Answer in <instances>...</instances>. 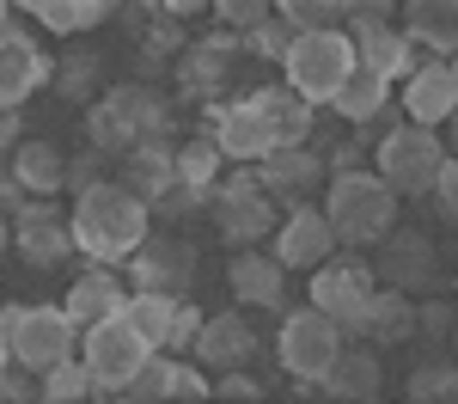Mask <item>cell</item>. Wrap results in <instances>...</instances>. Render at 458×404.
I'll use <instances>...</instances> for the list:
<instances>
[{
	"label": "cell",
	"instance_id": "obj_43",
	"mask_svg": "<svg viewBox=\"0 0 458 404\" xmlns=\"http://www.w3.org/2000/svg\"><path fill=\"white\" fill-rule=\"evenodd\" d=\"M202 325H208V319H202V313H196L190 300H177V325H172V343H165V349H196Z\"/></svg>",
	"mask_w": 458,
	"mask_h": 404
},
{
	"label": "cell",
	"instance_id": "obj_27",
	"mask_svg": "<svg viewBox=\"0 0 458 404\" xmlns=\"http://www.w3.org/2000/svg\"><path fill=\"white\" fill-rule=\"evenodd\" d=\"M410 13V43H428L434 56L458 49V0H403Z\"/></svg>",
	"mask_w": 458,
	"mask_h": 404
},
{
	"label": "cell",
	"instance_id": "obj_59",
	"mask_svg": "<svg viewBox=\"0 0 458 404\" xmlns=\"http://www.w3.org/2000/svg\"><path fill=\"white\" fill-rule=\"evenodd\" d=\"M453 142H458V110H453Z\"/></svg>",
	"mask_w": 458,
	"mask_h": 404
},
{
	"label": "cell",
	"instance_id": "obj_10",
	"mask_svg": "<svg viewBox=\"0 0 458 404\" xmlns=\"http://www.w3.org/2000/svg\"><path fill=\"white\" fill-rule=\"evenodd\" d=\"M214 227L226 245H263L269 220H276V196L257 184V172H239V178L214 184Z\"/></svg>",
	"mask_w": 458,
	"mask_h": 404
},
{
	"label": "cell",
	"instance_id": "obj_21",
	"mask_svg": "<svg viewBox=\"0 0 458 404\" xmlns=\"http://www.w3.org/2000/svg\"><path fill=\"white\" fill-rule=\"evenodd\" d=\"M123 306H129V288L116 282V270H105V263H98V270H86V276L68 288V319H73L80 331H92V325H105V319H116Z\"/></svg>",
	"mask_w": 458,
	"mask_h": 404
},
{
	"label": "cell",
	"instance_id": "obj_18",
	"mask_svg": "<svg viewBox=\"0 0 458 404\" xmlns=\"http://www.w3.org/2000/svg\"><path fill=\"white\" fill-rule=\"evenodd\" d=\"M354 62L386 80H410V31H397L391 19H349Z\"/></svg>",
	"mask_w": 458,
	"mask_h": 404
},
{
	"label": "cell",
	"instance_id": "obj_30",
	"mask_svg": "<svg viewBox=\"0 0 458 404\" xmlns=\"http://www.w3.org/2000/svg\"><path fill=\"white\" fill-rule=\"evenodd\" d=\"M177 300H183V294H141L135 288L129 306H123V319L141 331L153 349H165V343H172V325H177Z\"/></svg>",
	"mask_w": 458,
	"mask_h": 404
},
{
	"label": "cell",
	"instance_id": "obj_16",
	"mask_svg": "<svg viewBox=\"0 0 458 404\" xmlns=\"http://www.w3.org/2000/svg\"><path fill=\"white\" fill-rule=\"evenodd\" d=\"M226 282H233V300H239V306H263V313H276V306L287 300V263L276 252L245 245V252L233 257Z\"/></svg>",
	"mask_w": 458,
	"mask_h": 404
},
{
	"label": "cell",
	"instance_id": "obj_22",
	"mask_svg": "<svg viewBox=\"0 0 458 404\" xmlns=\"http://www.w3.org/2000/svg\"><path fill=\"white\" fill-rule=\"evenodd\" d=\"M318 166H324V153H312V142H282L276 153H263L257 184H263L269 196H300V190L318 178Z\"/></svg>",
	"mask_w": 458,
	"mask_h": 404
},
{
	"label": "cell",
	"instance_id": "obj_4",
	"mask_svg": "<svg viewBox=\"0 0 458 404\" xmlns=\"http://www.w3.org/2000/svg\"><path fill=\"white\" fill-rule=\"evenodd\" d=\"M287 86L312 105H330L343 92V80L354 73V37L343 25H318V31H300L293 49H287Z\"/></svg>",
	"mask_w": 458,
	"mask_h": 404
},
{
	"label": "cell",
	"instance_id": "obj_17",
	"mask_svg": "<svg viewBox=\"0 0 458 404\" xmlns=\"http://www.w3.org/2000/svg\"><path fill=\"white\" fill-rule=\"evenodd\" d=\"M13 239H19V257L37 263V270H49V263H62L73 252V227L49 202H19V227H13Z\"/></svg>",
	"mask_w": 458,
	"mask_h": 404
},
{
	"label": "cell",
	"instance_id": "obj_9",
	"mask_svg": "<svg viewBox=\"0 0 458 404\" xmlns=\"http://www.w3.org/2000/svg\"><path fill=\"white\" fill-rule=\"evenodd\" d=\"M159 123H165V110H159L153 92L116 86V92H105V99L92 105V142H98V153H129V147L147 142Z\"/></svg>",
	"mask_w": 458,
	"mask_h": 404
},
{
	"label": "cell",
	"instance_id": "obj_33",
	"mask_svg": "<svg viewBox=\"0 0 458 404\" xmlns=\"http://www.w3.org/2000/svg\"><path fill=\"white\" fill-rule=\"evenodd\" d=\"M110 6L105 0H49V6H43V13H37V19H43V25H49V31H92V25H98V19H105Z\"/></svg>",
	"mask_w": 458,
	"mask_h": 404
},
{
	"label": "cell",
	"instance_id": "obj_58",
	"mask_svg": "<svg viewBox=\"0 0 458 404\" xmlns=\"http://www.w3.org/2000/svg\"><path fill=\"white\" fill-rule=\"evenodd\" d=\"M6 178H13V166H6V153H0V184H6Z\"/></svg>",
	"mask_w": 458,
	"mask_h": 404
},
{
	"label": "cell",
	"instance_id": "obj_54",
	"mask_svg": "<svg viewBox=\"0 0 458 404\" xmlns=\"http://www.w3.org/2000/svg\"><path fill=\"white\" fill-rule=\"evenodd\" d=\"M123 6H147V13H159V6H165V0H123Z\"/></svg>",
	"mask_w": 458,
	"mask_h": 404
},
{
	"label": "cell",
	"instance_id": "obj_37",
	"mask_svg": "<svg viewBox=\"0 0 458 404\" xmlns=\"http://www.w3.org/2000/svg\"><path fill=\"white\" fill-rule=\"evenodd\" d=\"M276 13H282L287 25H300V31H318V25L343 19V0H276Z\"/></svg>",
	"mask_w": 458,
	"mask_h": 404
},
{
	"label": "cell",
	"instance_id": "obj_19",
	"mask_svg": "<svg viewBox=\"0 0 458 404\" xmlns=\"http://www.w3.org/2000/svg\"><path fill=\"white\" fill-rule=\"evenodd\" d=\"M379 386H386V367H379V356H373L367 343H343L336 367L324 374L330 404H373V399H379Z\"/></svg>",
	"mask_w": 458,
	"mask_h": 404
},
{
	"label": "cell",
	"instance_id": "obj_7",
	"mask_svg": "<svg viewBox=\"0 0 458 404\" xmlns=\"http://www.w3.org/2000/svg\"><path fill=\"white\" fill-rule=\"evenodd\" d=\"M373 294H379V270L360 263V257H330V263L312 270V306L330 313V319L343 325V337H360V331H367Z\"/></svg>",
	"mask_w": 458,
	"mask_h": 404
},
{
	"label": "cell",
	"instance_id": "obj_8",
	"mask_svg": "<svg viewBox=\"0 0 458 404\" xmlns=\"http://www.w3.org/2000/svg\"><path fill=\"white\" fill-rule=\"evenodd\" d=\"M153 356H159V349H153V343H147V337L129 325L123 313H116V319H105V325H92L86 337H80V362L92 367L98 392H129V380H135Z\"/></svg>",
	"mask_w": 458,
	"mask_h": 404
},
{
	"label": "cell",
	"instance_id": "obj_64",
	"mask_svg": "<svg viewBox=\"0 0 458 404\" xmlns=\"http://www.w3.org/2000/svg\"><path fill=\"white\" fill-rule=\"evenodd\" d=\"M214 404H220V399H214Z\"/></svg>",
	"mask_w": 458,
	"mask_h": 404
},
{
	"label": "cell",
	"instance_id": "obj_29",
	"mask_svg": "<svg viewBox=\"0 0 458 404\" xmlns=\"http://www.w3.org/2000/svg\"><path fill=\"white\" fill-rule=\"evenodd\" d=\"M416 331V306H410V294L403 288H379L373 294V306H367V331H360V343H397V337H410Z\"/></svg>",
	"mask_w": 458,
	"mask_h": 404
},
{
	"label": "cell",
	"instance_id": "obj_13",
	"mask_svg": "<svg viewBox=\"0 0 458 404\" xmlns=\"http://www.w3.org/2000/svg\"><path fill=\"white\" fill-rule=\"evenodd\" d=\"M458 110V80L446 62H416L410 80H403V123H422V129H440L453 123Z\"/></svg>",
	"mask_w": 458,
	"mask_h": 404
},
{
	"label": "cell",
	"instance_id": "obj_3",
	"mask_svg": "<svg viewBox=\"0 0 458 404\" xmlns=\"http://www.w3.org/2000/svg\"><path fill=\"white\" fill-rule=\"evenodd\" d=\"M324 215H330L343 245H379L397 233V190L379 172H349V178L330 184Z\"/></svg>",
	"mask_w": 458,
	"mask_h": 404
},
{
	"label": "cell",
	"instance_id": "obj_60",
	"mask_svg": "<svg viewBox=\"0 0 458 404\" xmlns=\"http://www.w3.org/2000/svg\"><path fill=\"white\" fill-rule=\"evenodd\" d=\"M37 404H62V399H37Z\"/></svg>",
	"mask_w": 458,
	"mask_h": 404
},
{
	"label": "cell",
	"instance_id": "obj_46",
	"mask_svg": "<svg viewBox=\"0 0 458 404\" xmlns=\"http://www.w3.org/2000/svg\"><path fill=\"white\" fill-rule=\"evenodd\" d=\"M177 43H183V37H177V19H165V13H159V25L147 31V49H153V56H172Z\"/></svg>",
	"mask_w": 458,
	"mask_h": 404
},
{
	"label": "cell",
	"instance_id": "obj_50",
	"mask_svg": "<svg viewBox=\"0 0 458 404\" xmlns=\"http://www.w3.org/2000/svg\"><path fill=\"white\" fill-rule=\"evenodd\" d=\"M349 172H360V142H343V147H336V178H349Z\"/></svg>",
	"mask_w": 458,
	"mask_h": 404
},
{
	"label": "cell",
	"instance_id": "obj_36",
	"mask_svg": "<svg viewBox=\"0 0 458 404\" xmlns=\"http://www.w3.org/2000/svg\"><path fill=\"white\" fill-rule=\"evenodd\" d=\"M293 37H300V25H287L282 13H276V19H263L257 31H245V49H250V56H269V62H287Z\"/></svg>",
	"mask_w": 458,
	"mask_h": 404
},
{
	"label": "cell",
	"instance_id": "obj_12",
	"mask_svg": "<svg viewBox=\"0 0 458 404\" xmlns=\"http://www.w3.org/2000/svg\"><path fill=\"white\" fill-rule=\"evenodd\" d=\"M336 252H343V239H336V227H330L324 209H312V202L287 209L282 233H276V257H282L287 270H306V276H312L318 263H330Z\"/></svg>",
	"mask_w": 458,
	"mask_h": 404
},
{
	"label": "cell",
	"instance_id": "obj_35",
	"mask_svg": "<svg viewBox=\"0 0 458 404\" xmlns=\"http://www.w3.org/2000/svg\"><path fill=\"white\" fill-rule=\"evenodd\" d=\"M172 380H177V362L165 356V349H159V356H153V362H147L141 374L129 380V399H141V404H165V399H172Z\"/></svg>",
	"mask_w": 458,
	"mask_h": 404
},
{
	"label": "cell",
	"instance_id": "obj_5",
	"mask_svg": "<svg viewBox=\"0 0 458 404\" xmlns=\"http://www.w3.org/2000/svg\"><path fill=\"white\" fill-rule=\"evenodd\" d=\"M379 178L397 190V196H434V184L446 172V159H453V147L440 142V129H422V123H397L386 129V142H379Z\"/></svg>",
	"mask_w": 458,
	"mask_h": 404
},
{
	"label": "cell",
	"instance_id": "obj_56",
	"mask_svg": "<svg viewBox=\"0 0 458 404\" xmlns=\"http://www.w3.org/2000/svg\"><path fill=\"white\" fill-rule=\"evenodd\" d=\"M19 6H25V13H43V6H49V0H19Z\"/></svg>",
	"mask_w": 458,
	"mask_h": 404
},
{
	"label": "cell",
	"instance_id": "obj_53",
	"mask_svg": "<svg viewBox=\"0 0 458 404\" xmlns=\"http://www.w3.org/2000/svg\"><path fill=\"white\" fill-rule=\"evenodd\" d=\"M6 245H13V227H6V215H0V257H6Z\"/></svg>",
	"mask_w": 458,
	"mask_h": 404
},
{
	"label": "cell",
	"instance_id": "obj_24",
	"mask_svg": "<svg viewBox=\"0 0 458 404\" xmlns=\"http://www.w3.org/2000/svg\"><path fill=\"white\" fill-rule=\"evenodd\" d=\"M13 178L25 184L31 196H55V190H68V153L49 142H19L13 147Z\"/></svg>",
	"mask_w": 458,
	"mask_h": 404
},
{
	"label": "cell",
	"instance_id": "obj_62",
	"mask_svg": "<svg viewBox=\"0 0 458 404\" xmlns=\"http://www.w3.org/2000/svg\"><path fill=\"white\" fill-rule=\"evenodd\" d=\"M453 159H458V147H453Z\"/></svg>",
	"mask_w": 458,
	"mask_h": 404
},
{
	"label": "cell",
	"instance_id": "obj_39",
	"mask_svg": "<svg viewBox=\"0 0 458 404\" xmlns=\"http://www.w3.org/2000/svg\"><path fill=\"white\" fill-rule=\"evenodd\" d=\"M214 399L220 404H263V380H250L245 367L239 374H214Z\"/></svg>",
	"mask_w": 458,
	"mask_h": 404
},
{
	"label": "cell",
	"instance_id": "obj_6",
	"mask_svg": "<svg viewBox=\"0 0 458 404\" xmlns=\"http://www.w3.org/2000/svg\"><path fill=\"white\" fill-rule=\"evenodd\" d=\"M343 343H349V337H343V325H336L330 313L300 306V313H287V319H282L276 356H282V367L293 374V380H312V386H324V374L336 367Z\"/></svg>",
	"mask_w": 458,
	"mask_h": 404
},
{
	"label": "cell",
	"instance_id": "obj_55",
	"mask_svg": "<svg viewBox=\"0 0 458 404\" xmlns=\"http://www.w3.org/2000/svg\"><path fill=\"white\" fill-rule=\"evenodd\" d=\"M6 367H13V349H6V337H0V374H6Z\"/></svg>",
	"mask_w": 458,
	"mask_h": 404
},
{
	"label": "cell",
	"instance_id": "obj_45",
	"mask_svg": "<svg viewBox=\"0 0 458 404\" xmlns=\"http://www.w3.org/2000/svg\"><path fill=\"white\" fill-rule=\"evenodd\" d=\"M68 184H73V196H80V190H92V184H105L98 153H73V159H68Z\"/></svg>",
	"mask_w": 458,
	"mask_h": 404
},
{
	"label": "cell",
	"instance_id": "obj_48",
	"mask_svg": "<svg viewBox=\"0 0 458 404\" xmlns=\"http://www.w3.org/2000/svg\"><path fill=\"white\" fill-rule=\"evenodd\" d=\"M25 142V135H19V110H6V116H0V153H6V159H13V147Z\"/></svg>",
	"mask_w": 458,
	"mask_h": 404
},
{
	"label": "cell",
	"instance_id": "obj_38",
	"mask_svg": "<svg viewBox=\"0 0 458 404\" xmlns=\"http://www.w3.org/2000/svg\"><path fill=\"white\" fill-rule=\"evenodd\" d=\"M214 19H226L233 31L245 37V31H257L263 19H276V0H214Z\"/></svg>",
	"mask_w": 458,
	"mask_h": 404
},
{
	"label": "cell",
	"instance_id": "obj_15",
	"mask_svg": "<svg viewBox=\"0 0 458 404\" xmlns=\"http://www.w3.org/2000/svg\"><path fill=\"white\" fill-rule=\"evenodd\" d=\"M43 80H49V56L25 31H0V116L19 110Z\"/></svg>",
	"mask_w": 458,
	"mask_h": 404
},
{
	"label": "cell",
	"instance_id": "obj_1",
	"mask_svg": "<svg viewBox=\"0 0 458 404\" xmlns=\"http://www.w3.org/2000/svg\"><path fill=\"white\" fill-rule=\"evenodd\" d=\"M68 227H73V252L116 270V263H129L153 239V202H141L123 178H105L73 196Z\"/></svg>",
	"mask_w": 458,
	"mask_h": 404
},
{
	"label": "cell",
	"instance_id": "obj_47",
	"mask_svg": "<svg viewBox=\"0 0 458 404\" xmlns=\"http://www.w3.org/2000/svg\"><path fill=\"white\" fill-rule=\"evenodd\" d=\"M343 13H349V19H391L397 0H343Z\"/></svg>",
	"mask_w": 458,
	"mask_h": 404
},
{
	"label": "cell",
	"instance_id": "obj_52",
	"mask_svg": "<svg viewBox=\"0 0 458 404\" xmlns=\"http://www.w3.org/2000/svg\"><path fill=\"white\" fill-rule=\"evenodd\" d=\"M13 13H19V0H0V31H19V25H13Z\"/></svg>",
	"mask_w": 458,
	"mask_h": 404
},
{
	"label": "cell",
	"instance_id": "obj_28",
	"mask_svg": "<svg viewBox=\"0 0 458 404\" xmlns=\"http://www.w3.org/2000/svg\"><path fill=\"white\" fill-rule=\"evenodd\" d=\"M250 105L263 110V116H269V123H276V135H282V142H306V135H312V99H300V92H293V86H263V92H250Z\"/></svg>",
	"mask_w": 458,
	"mask_h": 404
},
{
	"label": "cell",
	"instance_id": "obj_2",
	"mask_svg": "<svg viewBox=\"0 0 458 404\" xmlns=\"http://www.w3.org/2000/svg\"><path fill=\"white\" fill-rule=\"evenodd\" d=\"M0 337H6L13 362L43 380L49 367L80 356V337L86 331L68 319V306H0Z\"/></svg>",
	"mask_w": 458,
	"mask_h": 404
},
{
	"label": "cell",
	"instance_id": "obj_34",
	"mask_svg": "<svg viewBox=\"0 0 458 404\" xmlns=\"http://www.w3.org/2000/svg\"><path fill=\"white\" fill-rule=\"evenodd\" d=\"M220 147L214 142H190V147H177V178L183 184H196V190H214V178H220Z\"/></svg>",
	"mask_w": 458,
	"mask_h": 404
},
{
	"label": "cell",
	"instance_id": "obj_41",
	"mask_svg": "<svg viewBox=\"0 0 458 404\" xmlns=\"http://www.w3.org/2000/svg\"><path fill=\"white\" fill-rule=\"evenodd\" d=\"M37 374H25V367L13 362L6 374H0V404H37L43 399V386H31Z\"/></svg>",
	"mask_w": 458,
	"mask_h": 404
},
{
	"label": "cell",
	"instance_id": "obj_20",
	"mask_svg": "<svg viewBox=\"0 0 458 404\" xmlns=\"http://www.w3.org/2000/svg\"><path fill=\"white\" fill-rule=\"evenodd\" d=\"M250 356H257V337H250V325L239 313H214L202 325V337H196V362L214 367V374H239Z\"/></svg>",
	"mask_w": 458,
	"mask_h": 404
},
{
	"label": "cell",
	"instance_id": "obj_26",
	"mask_svg": "<svg viewBox=\"0 0 458 404\" xmlns=\"http://www.w3.org/2000/svg\"><path fill=\"white\" fill-rule=\"evenodd\" d=\"M379 276H391L403 294H410V282H434V245H428V233H391L386 257H379Z\"/></svg>",
	"mask_w": 458,
	"mask_h": 404
},
{
	"label": "cell",
	"instance_id": "obj_44",
	"mask_svg": "<svg viewBox=\"0 0 458 404\" xmlns=\"http://www.w3.org/2000/svg\"><path fill=\"white\" fill-rule=\"evenodd\" d=\"M92 73H98V62H92V56H80L73 68H62V73H55L62 99H86V92H92Z\"/></svg>",
	"mask_w": 458,
	"mask_h": 404
},
{
	"label": "cell",
	"instance_id": "obj_49",
	"mask_svg": "<svg viewBox=\"0 0 458 404\" xmlns=\"http://www.w3.org/2000/svg\"><path fill=\"white\" fill-rule=\"evenodd\" d=\"M214 0H165V6H159V13H165V19H196V13H208Z\"/></svg>",
	"mask_w": 458,
	"mask_h": 404
},
{
	"label": "cell",
	"instance_id": "obj_42",
	"mask_svg": "<svg viewBox=\"0 0 458 404\" xmlns=\"http://www.w3.org/2000/svg\"><path fill=\"white\" fill-rule=\"evenodd\" d=\"M434 215L446 220V227H458V159H446V172L434 184Z\"/></svg>",
	"mask_w": 458,
	"mask_h": 404
},
{
	"label": "cell",
	"instance_id": "obj_23",
	"mask_svg": "<svg viewBox=\"0 0 458 404\" xmlns=\"http://www.w3.org/2000/svg\"><path fill=\"white\" fill-rule=\"evenodd\" d=\"M330 110H336L343 123H360V129H367V123H386V110H391V80L354 62V73L343 80V92L330 99Z\"/></svg>",
	"mask_w": 458,
	"mask_h": 404
},
{
	"label": "cell",
	"instance_id": "obj_61",
	"mask_svg": "<svg viewBox=\"0 0 458 404\" xmlns=\"http://www.w3.org/2000/svg\"><path fill=\"white\" fill-rule=\"evenodd\" d=\"M105 6H116V0H105Z\"/></svg>",
	"mask_w": 458,
	"mask_h": 404
},
{
	"label": "cell",
	"instance_id": "obj_40",
	"mask_svg": "<svg viewBox=\"0 0 458 404\" xmlns=\"http://www.w3.org/2000/svg\"><path fill=\"white\" fill-rule=\"evenodd\" d=\"M165 404H214L208 374H202V367H183V362H177V380H172V399H165Z\"/></svg>",
	"mask_w": 458,
	"mask_h": 404
},
{
	"label": "cell",
	"instance_id": "obj_25",
	"mask_svg": "<svg viewBox=\"0 0 458 404\" xmlns=\"http://www.w3.org/2000/svg\"><path fill=\"white\" fill-rule=\"evenodd\" d=\"M172 178H177V153H172V147H159V142H135V147H129L123 184H129L141 202H159V196L172 190Z\"/></svg>",
	"mask_w": 458,
	"mask_h": 404
},
{
	"label": "cell",
	"instance_id": "obj_31",
	"mask_svg": "<svg viewBox=\"0 0 458 404\" xmlns=\"http://www.w3.org/2000/svg\"><path fill=\"white\" fill-rule=\"evenodd\" d=\"M43 399L86 404V399H98V380H92V367L73 356V362H62V367H49V374H43Z\"/></svg>",
	"mask_w": 458,
	"mask_h": 404
},
{
	"label": "cell",
	"instance_id": "obj_63",
	"mask_svg": "<svg viewBox=\"0 0 458 404\" xmlns=\"http://www.w3.org/2000/svg\"><path fill=\"white\" fill-rule=\"evenodd\" d=\"M0 306H6V300H0Z\"/></svg>",
	"mask_w": 458,
	"mask_h": 404
},
{
	"label": "cell",
	"instance_id": "obj_51",
	"mask_svg": "<svg viewBox=\"0 0 458 404\" xmlns=\"http://www.w3.org/2000/svg\"><path fill=\"white\" fill-rule=\"evenodd\" d=\"M446 319H453L446 306H428V313H422V325H428V331H446Z\"/></svg>",
	"mask_w": 458,
	"mask_h": 404
},
{
	"label": "cell",
	"instance_id": "obj_57",
	"mask_svg": "<svg viewBox=\"0 0 458 404\" xmlns=\"http://www.w3.org/2000/svg\"><path fill=\"white\" fill-rule=\"evenodd\" d=\"M98 404H141V399H129V392H123V399H98Z\"/></svg>",
	"mask_w": 458,
	"mask_h": 404
},
{
	"label": "cell",
	"instance_id": "obj_14",
	"mask_svg": "<svg viewBox=\"0 0 458 404\" xmlns=\"http://www.w3.org/2000/svg\"><path fill=\"white\" fill-rule=\"evenodd\" d=\"M129 276L141 294H183L196 276V252L183 239H147L141 252L129 257Z\"/></svg>",
	"mask_w": 458,
	"mask_h": 404
},
{
	"label": "cell",
	"instance_id": "obj_11",
	"mask_svg": "<svg viewBox=\"0 0 458 404\" xmlns=\"http://www.w3.org/2000/svg\"><path fill=\"white\" fill-rule=\"evenodd\" d=\"M208 135H214V147H220L233 166H263V153H276V147H282L276 123H269L263 110L250 105V99L208 110Z\"/></svg>",
	"mask_w": 458,
	"mask_h": 404
},
{
	"label": "cell",
	"instance_id": "obj_32",
	"mask_svg": "<svg viewBox=\"0 0 458 404\" xmlns=\"http://www.w3.org/2000/svg\"><path fill=\"white\" fill-rule=\"evenodd\" d=\"M410 404H458V367L453 362H428L410 374Z\"/></svg>",
	"mask_w": 458,
	"mask_h": 404
}]
</instances>
